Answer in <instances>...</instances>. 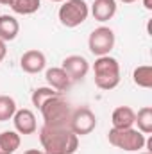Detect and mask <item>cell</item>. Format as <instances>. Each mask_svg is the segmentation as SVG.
<instances>
[{
	"label": "cell",
	"instance_id": "cell-1",
	"mask_svg": "<svg viewBox=\"0 0 152 154\" xmlns=\"http://www.w3.org/2000/svg\"><path fill=\"white\" fill-rule=\"evenodd\" d=\"M39 142L45 154H74L79 149V136L68 125H43Z\"/></svg>",
	"mask_w": 152,
	"mask_h": 154
},
{
	"label": "cell",
	"instance_id": "cell-2",
	"mask_svg": "<svg viewBox=\"0 0 152 154\" xmlns=\"http://www.w3.org/2000/svg\"><path fill=\"white\" fill-rule=\"evenodd\" d=\"M93 75L97 88L109 91L120 84V63L111 56H100L93 63Z\"/></svg>",
	"mask_w": 152,
	"mask_h": 154
},
{
	"label": "cell",
	"instance_id": "cell-3",
	"mask_svg": "<svg viewBox=\"0 0 152 154\" xmlns=\"http://www.w3.org/2000/svg\"><path fill=\"white\" fill-rule=\"evenodd\" d=\"M39 113L43 116L45 125H68L72 108H70V102L61 93H57L41 104Z\"/></svg>",
	"mask_w": 152,
	"mask_h": 154
},
{
	"label": "cell",
	"instance_id": "cell-4",
	"mask_svg": "<svg viewBox=\"0 0 152 154\" xmlns=\"http://www.w3.org/2000/svg\"><path fill=\"white\" fill-rule=\"evenodd\" d=\"M108 140L109 143L116 147V149H122V151H127V152H140L147 140H145V134L140 133L138 129L134 127H127V129H109V134H108Z\"/></svg>",
	"mask_w": 152,
	"mask_h": 154
},
{
	"label": "cell",
	"instance_id": "cell-5",
	"mask_svg": "<svg viewBox=\"0 0 152 154\" xmlns=\"http://www.w3.org/2000/svg\"><path fill=\"white\" fill-rule=\"evenodd\" d=\"M90 16V5L86 0H65L57 11V18L63 27L75 29L82 25Z\"/></svg>",
	"mask_w": 152,
	"mask_h": 154
},
{
	"label": "cell",
	"instance_id": "cell-6",
	"mask_svg": "<svg viewBox=\"0 0 152 154\" xmlns=\"http://www.w3.org/2000/svg\"><path fill=\"white\" fill-rule=\"evenodd\" d=\"M114 43H116V36H114V31L111 27H106V25H100L97 29L91 31L90 38H88V48L93 56L100 57V56H109V52L114 48Z\"/></svg>",
	"mask_w": 152,
	"mask_h": 154
},
{
	"label": "cell",
	"instance_id": "cell-7",
	"mask_svg": "<svg viewBox=\"0 0 152 154\" xmlns=\"http://www.w3.org/2000/svg\"><path fill=\"white\" fill-rule=\"evenodd\" d=\"M68 127L75 133L77 136H86V134H90L97 127V115L90 108H86V106L72 109Z\"/></svg>",
	"mask_w": 152,
	"mask_h": 154
},
{
	"label": "cell",
	"instance_id": "cell-8",
	"mask_svg": "<svg viewBox=\"0 0 152 154\" xmlns=\"http://www.w3.org/2000/svg\"><path fill=\"white\" fill-rule=\"evenodd\" d=\"M61 68L70 75V79L75 82V81H82L84 77L88 75V72H90V63H88V59L84 57V56H68V57H65L63 59V65H61Z\"/></svg>",
	"mask_w": 152,
	"mask_h": 154
},
{
	"label": "cell",
	"instance_id": "cell-9",
	"mask_svg": "<svg viewBox=\"0 0 152 154\" xmlns=\"http://www.w3.org/2000/svg\"><path fill=\"white\" fill-rule=\"evenodd\" d=\"M45 66H47V57L41 50H36V48L27 50L20 57V68L25 74H39L45 70Z\"/></svg>",
	"mask_w": 152,
	"mask_h": 154
},
{
	"label": "cell",
	"instance_id": "cell-10",
	"mask_svg": "<svg viewBox=\"0 0 152 154\" xmlns=\"http://www.w3.org/2000/svg\"><path fill=\"white\" fill-rule=\"evenodd\" d=\"M13 124H14V131L18 134H34L36 129H38V124H36V115L23 108V109H16L14 116L11 118Z\"/></svg>",
	"mask_w": 152,
	"mask_h": 154
},
{
	"label": "cell",
	"instance_id": "cell-11",
	"mask_svg": "<svg viewBox=\"0 0 152 154\" xmlns=\"http://www.w3.org/2000/svg\"><path fill=\"white\" fill-rule=\"evenodd\" d=\"M45 79H47L48 86H50L52 90L59 91V93L70 90V86L74 84V81L70 79V75H68L61 66H52V68H48V70L45 72Z\"/></svg>",
	"mask_w": 152,
	"mask_h": 154
},
{
	"label": "cell",
	"instance_id": "cell-12",
	"mask_svg": "<svg viewBox=\"0 0 152 154\" xmlns=\"http://www.w3.org/2000/svg\"><path fill=\"white\" fill-rule=\"evenodd\" d=\"M116 0H93L91 7H90V13L93 14V18L100 23L104 22H109L116 14Z\"/></svg>",
	"mask_w": 152,
	"mask_h": 154
},
{
	"label": "cell",
	"instance_id": "cell-13",
	"mask_svg": "<svg viewBox=\"0 0 152 154\" xmlns=\"http://www.w3.org/2000/svg\"><path fill=\"white\" fill-rule=\"evenodd\" d=\"M134 118H136V113L132 108L118 106L111 115V124H113L114 129H127V127L134 125Z\"/></svg>",
	"mask_w": 152,
	"mask_h": 154
},
{
	"label": "cell",
	"instance_id": "cell-14",
	"mask_svg": "<svg viewBox=\"0 0 152 154\" xmlns=\"http://www.w3.org/2000/svg\"><path fill=\"white\" fill-rule=\"evenodd\" d=\"M20 32V23L13 14H2L0 16V39L2 41H13Z\"/></svg>",
	"mask_w": 152,
	"mask_h": 154
},
{
	"label": "cell",
	"instance_id": "cell-15",
	"mask_svg": "<svg viewBox=\"0 0 152 154\" xmlns=\"http://www.w3.org/2000/svg\"><path fill=\"white\" fill-rule=\"evenodd\" d=\"M20 143H22V138L16 131L0 133V154H14Z\"/></svg>",
	"mask_w": 152,
	"mask_h": 154
},
{
	"label": "cell",
	"instance_id": "cell-16",
	"mask_svg": "<svg viewBox=\"0 0 152 154\" xmlns=\"http://www.w3.org/2000/svg\"><path fill=\"white\" fill-rule=\"evenodd\" d=\"M132 82L136 86H140V88H145V90L152 88V66L150 65L136 66L134 72H132Z\"/></svg>",
	"mask_w": 152,
	"mask_h": 154
},
{
	"label": "cell",
	"instance_id": "cell-17",
	"mask_svg": "<svg viewBox=\"0 0 152 154\" xmlns=\"http://www.w3.org/2000/svg\"><path fill=\"white\" fill-rule=\"evenodd\" d=\"M9 5H11L13 13L27 16V14H34L36 11H39L41 0H11Z\"/></svg>",
	"mask_w": 152,
	"mask_h": 154
},
{
	"label": "cell",
	"instance_id": "cell-18",
	"mask_svg": "<svg viewBox=\"0 0 152 154\" xmlns=\"http://www.w3.org/2000/svg\"><path fill=\"white\" fill-rule=\"evenodd\" d=\"M134 124L138 125V131L143 134H150L152 133V108L150 106H143L134 118Z\"/></svg>",
	"mask_w": 152,
	"mask_h": 154
},
{
	"label": "cell",
	"instance_id": "cell-19",
	"mask_svg": "<svg viewBox=\"0 0 152 154\" xmlns=\"http://www.w3.org/2000/svg\"><path fill=\"white\" fill-rule=\"evenodd\" d=\"M16 100L9 95H0V122L11 120L16 113Z\"/></svg>",
	"mask_w": 152,
	"mask_h": 154
},
{
	"label": "cell",
	"instance_id": "cell-20",
	"mask_svg": "<svg viewBox=\"0 0 152 154\" xmlns=\"http://www.w3.org/2000/svg\"><path fill=\"white\" fill-rule=\"evenodd\" d=\"M59 91H56V90H52L50 86H41V88H36L34 91H32V95H31V100H32V106H36V108H41V104L45 102V100H48L50 97H54V95H57Z\"/></svg>",
	"mask_w": 152,
	"mask_h": 154
},
{
	"label": "cell",
	"instance_id": "cell-21",
	"mask_svg": "<svg viewBox=\"0 0 152 154\" xmlns=\"http://www.w3.org/2000/svg\"><path fill=\"white\" fill-rule=\"evenodd\" d=\"M5 54H7V47H5V41H2V39H0V61L5 57Z\"/></svg>",
	"mask_w": 152,
	"mask_h": 154
},
{
	"label": "cell",
	"instance_id": "cell-22",
	"mask_svg": "<svg viewBox=\"0 0 152 154\" xmlns=\"http://www.w3.org/2000/svg\"><path fill=\"white\" fill-rule=\"evenodd\" d=\"M23 154H45V152L39 151V149H29V151H25Z\"/></svg>",
	"mask_w": 152,
	"mask_h": 154
},
{
	"label": "cell",
	"instance_id": "cell-23",
	"mask_svg": "<svg viewBox=\"0 0 152 154\" xmlns=\"http://www.w3.org/2000/svg\"><path fill=\"white\" fill-rule=\"evenodd\" d=\"M143 5H145V9H149V11L152 9V2L150 0H143Z\"/></svg>",
	"mask_w": 152,
	"mask_h": 154
},
{
	"label": "cell",
	"instance_id": "cell-24",
	"mask_svg": "<svg viewBox=\"0 0 152 154\" xmlns=\"http://www.w3.org/2000/svg\"><path fill=\"white\" fill-rule=\"evenodd\" d=\"M0 4H2V5H9V4H11V0H0Z\"/></svg>",
	"mask_w": 152,
	"mask_h": 154
},
{
	"label": "cell",
	"instance_id": "cell-25",
	"mask_svg": "<svg viewBox=\"0 0 152 154\" xmlns=\"http://www.w3.org/2000/svg\"><path fill=\"white\" fill-rule=\"evenodd\" d=\"M120 2H123V4H134L136 0H120Z\"/></svg>",
	"mask_w": 152,
	"mask_h": 154
},
{
	"label": "cell",
	"instance_id": "cell-26",
	"mask_svg": "<svg viewBox=\"0 0 152 154\" xmlns=\"http://www.w3.org/2000/svg\"><path fill=\"white\" fill-rule=\"evenodd\" d=\"M50 2H61V4H63V2H65V0H50Z\"/></svg>",
	"mask_w": 152,
	"mask_h": 154
},
{
	"label": "cell",
	"instance_id": "cell-27",
	"mask_svg": "<svg viewBox=\"0 0 152 154\" xmlns=\"http://www.w3.org/2000/svg\"><path fill=\"white\" fill-rule=\"evenodd\" d=\"M138 154H152V152H138Z\"/></svg>",
	"mask_w": 152,
	"mask_h": 154
}]
</instances>
